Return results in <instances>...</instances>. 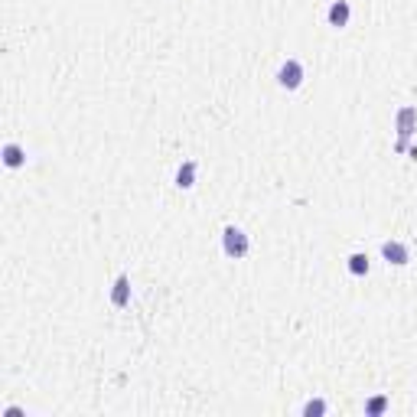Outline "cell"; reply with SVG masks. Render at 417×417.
I'll use <instances>...</instances> for the list:
<instances>
[{
  "label": "cell",
  "mask_w": 417,
  "mask_h": 417,
  "mask_svg": "<svg viewBox=\"0 0 417 417\" xmlns=\"http://www.w3.org/2000/svg\"><path fill=\"white\" fill-rule=\"evenodd\" d=\"M192 170H196V166L192 163H186V166H179V186H192Z\"/></svg>",
  "instance_id": "8992f818"
},
{
  "label": "cell",
  "mask_w": 417,
  "mask_h": 417,
  "mask_svg": "<svg viewBox=\"0 0 417 417\" xmlns=\"http://www.w3.org/2000/svg\"><path fill=\"white\" fill-rule=\"evenodd\" d=\"M300 75H303L300 62H287V65L281 68V75H277V79H281L284 88H297V85H300Z\"/></svg>",
  "instance_id": "7a4b0ae2"
},
{
  "label": "cell",
  "mask_w": 417,
  "mask_h": 417,
  "mask_svg": "<svg viewBox=\"0 0 417 417\" xmlns=\"http://www.w3.org/2000/svg\"><path fill=\"white\" fill-rule=\"evenodd\" d=\"M368 411H372V414H378V411H385V398H375V401H372V404H368Z\"/></svg>",
  "instance_id": "9c48e42d"
},
{
  "label": "cell",
  "mask_w": 417,
  "mask_h": 417,
  "mask_svg": "<svg viewBox=\"0 0 417 417\" xmlns=\"http://www.w3.org/2000/svg\"><path fill=\"white\" fill-rule=\"evenodd\" d=\"M114 300H117V303H124V300H127V281H124V277H121V281H117V290H114Z\"/></svg>",
  "instance_id": "ba28073f"
},
{
  "label": "cell",
  "mask_w": 417,
  "mask_h": 417,
  "mask_svg": "<svg viewBox=\"0 0 417 417\" xmlns=\"http://www.w3.org/2000/svg\"><path fill=\"white\" fill-rule=\"evenodd\" d=\"M349 261H352V264H349L352 274H365V270H368V258H365V254H352Z\"/></svg>",
  "instance_id": "5b68a950"
},
{
  "label": "cell",
  "mask_w": 417,
  "mask_h": 417,
  "mask_svg": "<svg viewBox=\"0 0 417 417\" xmlns=\"http://www.w3.org/2000/svg\"><path fill=\"white\" fill-rule=\"evenodd\" d=\"M303 411H307V414H323V404H319V401H313V404H307Z\"/></svg>",
  "instance_id": "30bf717a"
},
{
  "label": "cell",
  "mask_w": 417,
  "mask_h": 417,
  "mask_svg": "<svg viewBox=\"0 0 417 417\" xmlns=\"http://www.w3.org/2000/svg\"><path fill=\"white\" fill-rule=\"evenodd\" d=\"M4 154H7V163H10V166H20V163H23V154H20V147H13V144L4 150Z\"/></svg>",
  "instance_id": "52a82bcc"
},
{
  "label": "cell",
  "mask_w": 417,
  "mask_h": 417,
  "mask_svg": "<svg viewBox=\"0 0 417 417\" xmlns=\"http://www.w3.org/2000/svg\"><path fill=\"white\" fill-rule=\"evenodd\" d=\"M225 251L235 254V258H241V254L248 251V238L238 232V228H225Z\"/></svg>",
  "instance_id": "6da1fadb"
},
{
  "label": "cell",
  "mask_w": 417,
  "mask_h": 417,
  "mask_svg": "<svg viewBox=\"0 0 417 417\" xmlns=\"http://www.w3.org/2000/svg\"><path fill=\"white\" fill-rule=\"evenodd\" d=\"M345 20H349V4H342V0L332 4L329 7V23L332 26H345Z\"/></svg>",
  "instance_id": "3957f363"
},
{
  "label": "cell",
  "mask_w": 417,
  "mask_h": 417,
  "mask_svg": "<svg viewBox=\"0 0 417 417\" xmlns=\"http://www.w3.org/2000/svg\"><path fill=\"white\" fill-rule=\"evenodd\" d=\"M385 258H394V264H404L407 261V251L401 245H394V241H388V245H385Z\"/></svg>",
  "instance_id": "277c9868"
}]
</instances>
